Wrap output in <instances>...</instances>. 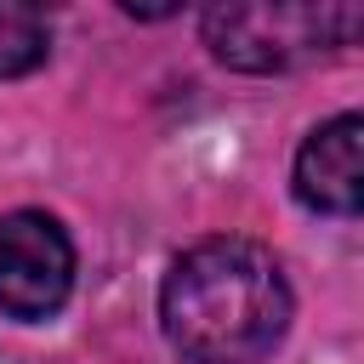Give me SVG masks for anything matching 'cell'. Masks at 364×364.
<instances>
[{
  "label": "cell",
  "instance_id": "cell-3",
  "mask_svg": "<svg viewBox=\"0 0 364 364\" xmlns=\"http://www.w3.org/2000/svg\"><path fill=\"white\" fill-rule=\"evenodd\" d=\"M74 290V245L46 210L0 216V313L6 318H51Z\"/></svg>",
  "mask_w": 364,
  "mask_h": 364
},
{
  "label": "cell",
  "instance_id": "cell-4",
  "mask_svg": "<svg viewBox=\"0 0 364 364\" xmlns=\"http://www.w3.org/2000/svg\"><path fill=\"white\" fill-rule=\"evenodd\" d=\"M296 199L318 216H358L364 205V119L336 114L296 148Z\"/></svg>",
  "mask_w": 364,
  "mask_h": 364
},
{
  "label": "cell",
  "instance_id": "cell-2",
  "mask_svg": "<svg viewBox=\"0 0 364 364\" xmlns=\"http://www.w3.org/2000/svg\"><path fill=\"white\" fill-rule=\"evenodd\" d=\"M364 11L358 6H307V0H262V6H210L199 34L216 63L239 74H284L313 57L353 46Z\"/></svg>",
  "mask_w": 364,
  "mask_h": 364
},
{
  "label": "cell",
  "instance_id": "cell-5",
  "mask_svg": "<svg viewBox=\"0 0 364 364\" xmlns=\"http://www.w3.org/2000/svg\"><path fill=\"white\" fill-rule=\"evenodd\" d=\"M51 51V23L34 6H0V80L34 74Z\"/></svg>",
  "mask_w": 364,
  "mask_h": 364
},
{
  "label": "cell",
  "instance_id": "cell-1",
  "mask_svg": "<svg viewBox=\"0 0 364 364\" xmlns=\"http://www.w3.org/2000/svg\"><path fill=\"white\" fill-rule=\"evenodd\" d=\"M290 307L284 267L250 239H205L159 284L165 341L188 364H262L284 341Z\"/></svg>",
  "mask_w": 364,
  "mask_h": 364
}]
</instances>
